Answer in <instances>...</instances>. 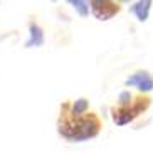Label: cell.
<instances>
[{
	"instance_id": "obj_1",
	"label": "cell",
	"mask_w": 153,
	"mask_h": 153,
	"mask_svg": "<svg viewBox=\"0 0 153 153\" xmlns=\"http://www.w3.org/2000/svg\"><path fill=\"white\" fill-rule=\"evenodd\" d=\"M103 128L101 118L89 111V101L79 98L76 101H64L57 118V131L68 141H86L96 138Z\"/></svg>"
},
{
	"instance_id": "obj_2",
	"label": "cell",
	"mask_w": 153,
	"mask_h": 153,
	"mask_svg": "<svg viewBox=\"0 0 153 153\" xmlns=\"http://www.w3.org/2000/svg\"><path fill=\"white\" fill-rule=\"evenodd\" d=\"M152 104V98L146 94H138L133 96L130 91H123L118 104L111 108V118L118 126H125L128 123L135 121L138 116H141Z\"/></svg>"
},
{
	"instance_id": "obj_3",
	"label": "cell",
	"mask_w": 153,
	"mask_h": 153,
	"mask_svg": "<svg viewBox=\"0 0 153 153\" xmlns=\"http://www.w3.org/2000/svg\"><path fill=\"white\" fill-rule=\"evenodd\" d=\"M91 12L98 20H109L116 14H120L121 5L118 2H111V0H94L89 4Z\"/></svg>"
},
{
	"instance_id": "obj_4",
	"label": "cell",
	"mask_w": 153,
	"mask_h": 153,
	"mask_svg": "<svg viewBox=\"0 0 153 153\" xmlns=\"http://www.w3.org/2000/svg\"><path fill=\"white\" fill-rule=\"evenodd\" d=\"M126 86H136L140 91L148 93L153 89V77L146 71H136L131 77L126 79Z\"/></svg>"
},
{
	"instance_id": "obj_5",
	"label": "cell",
	"mask_w": 153,
	"mask_h": 153,
	"mask_svg": "<svg viewBox=\"0 0 153 153\" xmlns=\"http://www.w3.org/2000/svg\"><path fill=\"white\" fill-rule=\"evenodd\" d=\"M150 9H152V2L150 0H141V2H136V4H133V7H131V12L136 15V19H138L140 22H145L146 19H148V14H150Z\"/></svg>"
},
{
	"instance_id": "obj_6",
	"label": "cell",
	"mask_w": 153,
	"mask_h": 153,
	"mask_svg": "<svg viewBox=\"0 0 153 153\" xmlns=\"http://www.w3.org/2000/svg\"><path fill=\"white\" fill-rule=\"evenodd\" d=\"M30 39H29L27 41V47H34V45H36V47H39V45H42L44 44V34H42V29L39 27V25H37V24H34L32 22L30 24Z\"/></svg>"
},
{
	"instance_id": "obj_7",
	"label": "cell",
	"mask_w": 153,
	"mask_h": 153,
	"mask_svg": "<svg viewBox=\"0 0 153 153\" xmlns=\"http://www.w3.org/2000/svg\"><path fill=\"white\" fill-rule=\"evenodd\" d=\"M71 5H74V7H76V10L82 15V17H86V15H88V12H89V4H88V2H79V0H72Z\"/></svg>"
}]
</instances>
